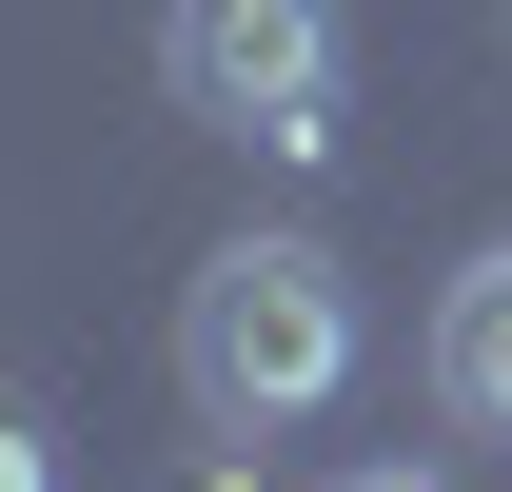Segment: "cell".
Masks as SVG:
<instances>
[{
	"instance_id": "obj_1",
	"label": "cell",
	"mask_w": 512,
	"mask_h": 492,
	"mask_svg": "<svg viewBox=\"0 0 512 492\" xmlns=\"http://www.w3.org/2000/svg\"><path fill=\"white\" fill-rule=\"evenodd\" d=\"M178 394L197 433H296L355 394V276L335 237H217L178 276Z\"/></svg>"
},
{
	"instance_id": "obj_2",
	"label": "cell",
	"mask_w": 512,
	"mask_h": 492,
	"mask_svg": "<svg viewBox=\"0 0 512 492\" xmlns=\"http://www.w3.org/2000/svg\"><path fill=\"white\" fill-rule=\"evenodd\" d=\"M335 79H355L335 0H158V99L256 158H335Z\"/></svg>"
},
{
	"instance_id": "obj_3",
	"label": "cell",
	"mask_w": 512,
	"mask_h": 492,
	"mask_svg": "<svg viewBox=\"0 0 512 492\" xmlns=\"http://www.w3.org/2000/svg\"><path fill=\"white\" fill-rule=\"evenodd\" d=\"M434 414L453 433H512V237L434 296Z\"/></svg>"
},
{
	"instance_id": "obj_4",
	"label": "cell",
	"mask_w": 512,
	"mask_h": 492,
	"mask_svg": "<svg viewBox=\"0 0 512 492\" xmlns=\"http://www.w3.org/2000/svg\"><path fill=\"white\" fill-rule=\"evenodd\" d=\"M0 492H60V433H40V394H0Z\"/></svg>"
},
{
	"instance_id": "obj_5",
	"label": "cell",
	"mask_w": 512,
	"mask_h": 492,
	"mask_svg": "<svg viewBox=\"0 0 512 492\" xmlns=\"http://www.w3.org/2000/svg\"><path fill=\"white\" fill-rule=\"evenodd\" d=\"M335 492H434V473H335Z\"/></svg>"
}]
</instances>
